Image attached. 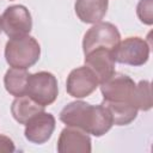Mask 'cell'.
I'll return each instance as SVG.
<instances>
[{"label": "cell", "instance_id": "16", "mask_svg": "<svg viewBox=\"0 0 153 153\" xmlns=\"http://www.w3.org/2000/svg\"><path fill=\"white\" fill-rule=\"evenodd\" d=\"M131 104L137 110H143V111H147L152 108L153 99H152V87L149 81L142 80L135 86Z\"/></svg>", "mask_w": 153, "mask_h": 153}, {"label": "cell", "instance_id": "15", "mask_svg": "<svg viewBox=\"0 0 153 153\" xmlns=\"http://www.w3.org/2000/svg\"><path fill=\"white\" fill-rule=\"evenodd\" d=\"M29 75L30 74L25 68L11 67L6 72L4 78L6 91L14 97L26 94V84H27Z\"/></svg>", "mask_w": 153, "mask_h": 153}, {"label": "cell", "instance_id": "14", "mask_svg": "<svg viewBox=\"0 0 153 153\" xmlns=\"http://www.w3.org/2000/svg\"><path fill=\"white\" fill-rule=\"evenodd\" d=\"M102 104H104L108 110L111 114L112 122L116 126H126L133 122L136 118L137 109L129 102H110V100H103Z\"/></svg>", "mask_w": 153, "mask_h": 153}, {"label": "cell", "instance_id": "10", "mask_svg": "<svg viewBox=\"0 0 153 153\" xmlns=\"http://www.w3.org/2000/svg\"><path fill=\"white\" fill-rule=\"evenodd\" d=\"M55 129V117L51 114L41 111L25 123V137L33 143L47 142Z\"/></svg>", "mask_w": 153, "mask_h": 153}, {"label": "cell", "instance_id": "3", "mask_svg": "<svg viewBox=\"0 0 153 153\" xmlns=\"http://www.w3.org/2000/svg\"><path fill=\"white\" fill-rule=\"evenodd\" d=\"M57 80L49 72H37L29 75L26 94L38 104L47 106L55 102L57 97Z\"/></svg>", "mask_w": 153, "mask_h": 153}, {"label": "cell", "instance_id": "12", "mask_svg": "<svg viewBox=\"0 0 153 153\" xmlns=\"http://www.w3.org/2000/svg\"><path fill=\"white\" fill-rule=\"evenodd\" d=\"M75 13L84 23L96 24L102 22L108 11V0H76Z\"/></svg>", "mask_w": 153, "mask_h": 153}, {"label": "cell", "instance_id": "2", "mask_svg": "<svg viewBox=\"0 0 153 153\" xmlns=\"http://www.w3.org/2000/svg\"><path fill=\"white\" fill-rule=\"evenodd\" d=\"M39 55L41 47L38 42L29 35L11 38L5 47L6 61L16 68H30L38 61Z\"/></svg>", "mask_w": 153, "mask_h": 153}, {"label": "cell", "instance_id": "4", "mask_svg": "<svg viewBox=\"0 0 153 153\" xmlns=\"http://www.w3.org/2000/svg\"><path fill=\"white\" fill-rule=\"evenodd\" d=\"M121 41V35L117 27L111 23H96L85 33L82 39L84 54L90 53L97 48L114 49Z\"/></svg>", "mask_w": 153, "mask_h": 153}, {"label": "cell", "instance_id": "17", "mask_svg": "<svg viewBox=\"0 0 153 153\" xmlns=\"http://www.w3.org/2000/svg\"><path fill=\"white\" fill-rule=\"evenodd\" d=\"M136 13L140 20L147 25L153 23V1L152 0H140L136 7Z\"/></svg>", "mask_w": 153, "mask_h": 153}, {"label": "cell", "instance_id": "18", "mask_svg": "<svg viewBox=\"0 0 153 153\" xmlns=\"http://www.w3.org/2000/svg\"><path fill=\"white\" fill-rule=\"evenodd\" d=\"M13 151H14L13 141L10 137L0 134V153H11Z\"/></svg>", "mask_w": 153, "mask_h": 153}, {"label": "cell", "instance_id": "9", "mask_svg": "<svg viewBox=\"0 0 153 153\" xmlns=\"http://www.w3.org/2000/svg\"><path fill=\"white\" fill-rule=\"evenodd\" d=\"M85 66L97 76L99 84L108 80L115 73V59L111 49L97 48L85 54Z\"/></svg>", "mask_w": 153, "mask_h": 153}, {"label": "cell", "instance_id": "6", "mask_svg": "<svg viewBox=\"0 0 153 153\" xmlns=\"http://www.w3.org/2000/svg\"><path fill=\"white\" fill-rule=\"evenodd\" d=\"M115 61L130 66H141L149 57V45L140 37H128L112 49Z\"/></svg>", "mask_w": 153, "mask_h": 153}, {"label": "cell", "instance_id": "13", "mask_svg": "<svg viewBox=\"0 0 153 153\" xmlns=\"http://www.w3.org/2000/svg\"><path fill=\"white\" fill-rule=\"evenodd\" d=\"M41 111H44V106L35 102L27 94L16 97L11 106L12 116L20 124H25L32 116Z\"/></svg>", "mask_w": 153, "mask_h": 153}, {"label": "cell", "instance_id": "11", "mask_svg": "<svg viewBox=\"0 0 153 153\" xmlns=\"http://www.w3.org/2000/svg\"><path fill=\"white\" fill-rule=\"evenodd\" d=\"M57 151L60 153H90L91 139L86 131L68 126L60 134Z\"/></svg>", "mask_w": 153, "mask_h": 153}, {"label": "cell", "instance_id": "8", "mask_svg": "<svg viewBox=\"0 0 153 153\" xmlns=\"http://www.w3.org/2000/svg\"><path fill=\"white\" fill-rule=\"evenodd\" d=\"M98 85L99 81L96 74L87 66H81L69 73L66 88L69 96L74 98H84L90 96Z\"/></svg>", "mask_w": 153, "mask_h": 153}, {"label": "cell", "instance_id": "7", "mask_svg": "<svg viewBox=\"0 0 153 153\" xmlns=\"http://www.w3.org/2000/svg\"><path fill=\"white\" fill-rule=\"evenodd\" d=\"M135 86L136 84L128 75L114 73L108 80L100 84V91L104 100L131 103Z\"/></svg>", "mask_w": 153, "mask_h": 153}, {"label": "cell", "instance_id": "1", "mask_svg": "<svg viewBox=\"0 0 153 153\" xmlns=\"http://www.w3.org/2000/svg\"><path fill=\"white\" fill-rule=\"evenodd\" d=\"M60 120L94 136L104 135L114 126L111 114L104 104L91 105L81 100L67 104L60 112Z\"/></svg>", "mask_w": 153, "mask_h": 153}, {"label": "cell", "instance_id": "5", "mask_svg": "<svg viewBox=\"0 0 153 153\" xmlns=\"http://www.w3.org/2000/svg\"><path fill=\"white\" fill-rule=\"evenodd\" d=\"M31 14L23 5H13L7 7L0 17V29L10 38L25 36L31 31Z\"/></svg>", "mask_w": 153, "mask_h": 153}]
</instances>
